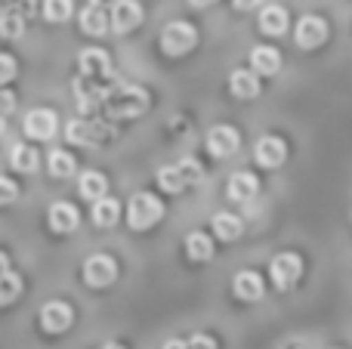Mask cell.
Instances as JSON below:
<instances>
[{
	"mask_svg": "<svg viewBox=\"0 0 352 349\" xmlns=\"http://www.w3.org/2000/svg\"><path fill=\"white\" fill-rule=\"evenodd\" d=\"M102 109L109 117H140L148 109V93L136 84L115 87V90L105 93Z\"/></svg>",
	"mask_w": 352,
	"mask_h": 349,
	"instance_id": "obj_1",
	"label": "cell"
},
{
	"mask_svg": "<svg viewBox=\"0 0 352 349\" xmlns=\"http://www.w3.org/2000/svg\"><path fill=\"white\" fill-rule=\"evenodd\" d=\"M161 216H164V201H161L158 195H152V192H136V195L130 198V204H127L130 229L146 232L155 223H161Z\"/></svg>",
	"mask_w": 352,
	"mask_h": 349,
	"instance_id": "obj_2",
	"label": "cell"
},
{
	"mask_svg": "<svg viewBox=\"0 0 352 349\" xmlns=\"http://www.w3.org/2000/svg\"><path fill=\"white\" fill-rule=\"evenodd\" d=\"M195 43H198V31H195L192 22L173 19V22H167L164 31H161V49H164L167 56H186Z\"/></svg>",
	"mask_w": 352,
	"mask_h": 349,
	"instance_id": "obj_3",
	"label": "cell"
},
{
	"mask_svg": "<svg viewBox=\"0 0 352 349\" xmlns=\"http://www.w3.org/2000/svg\"><path fill=\"white\" fill-rule=\"evenodd\" d=\"M269 275H272V284L278 291H291L300 282V275H303V260L297 254H278L269 263Z\"/></svg>",
	"mask_w": 352,
	"mask_h": 349,
	"instance_id": "obj_4",
	"label": "cell"
},
{
	"mask_svg": "<svg viewBox=\"0 0 352 349\" xmlns=\"http://www.w3.org/2000/svg\"><path fill=\"white\" fill-rule=\"evenodd\" d=\"M328 34H331V28H328V19H322V16H303L297 22V31H294V41H297V47L300 49H316V47H322L324 41H328Z\"/></svg>",
	"mask_w": 352,
	"mask_h": 349,
	"instance_id": "obj_5",
	"label": "cell"
},
{
	"mask_svg": "<svg viewBox=\"0 0 352 349\" xmlns=\"http://www.w3.org/2000/svg\"><path fill=\"white\" fill-rule=\"evenodd\" d=\"M118 278V263L109 257V254H93L84 263V282L90 288H109Z\"/></svg>",
	"mask_w": 352,
	"mask_h": 349,
	"instance_id": "obj_6",
	"label": "cell"
},
{
	"mask_svg": "<svg viewBox=\"0 0 352 349\" xmlns=\"http://www.w3.org/2000/svg\"><path fill=\"white\" fill-rule=\"evenodd\" d=\"M111 130H105V124H99V121H68V127H65V139L68 142H74V146H99V142H105V139H111Z\"/></svg>",
	"mask_w": 352,
	"mask_h": 349,
	"instance_id": "obj_7",
	"label": "cell"
},
{
	"mask_svg": "<svg viewBox=\"0 0 352 349\" xmlns=\"http://www.w3.org/2000/svg\"><path fill=\"white\" fill-rule=\"evenodd\" d=\"M238 146H241V133L232 124H217L207 130V148L213 158H229L238 152Z\"/></svg>",
	"mask_w": 352,
	"mask_h": 349,
	"instance_id": "obj_8",
	"label": "cell"
},
{
	"mask_svg": "<svg viewBox=\"0 0 352 349\" xmlns=\"http://www.w3.org/2000/svg\"><path fill=\"white\" fill-rule=\"evenodd\" d=\"M72 322H74L72 306L62 300H50L47 306L41 309V328L47 334H65L68 328H72Z\"/></svg>",
	"mask_w": 352,
	"mask_h": 349,
	"instance_id": "obj_9",
	"label": "cell"
},
{
	"mask_svg": "<svg viewBox=\"0 0 352 349\" xmlns=\"http://www.w3.org/2000/svg\"><path fill=\"white\" fill-rule=\"evenodd\" d=\"M254 158L260 167H266V170H275V167L285 164L287 158V146L281 136H263V139H256L254 146Z\"/></svg>",
	"mask_w": 352,
	"mask_h": 349,
	"instance_id": "obj_10",
	"label": "cell"
},
{
	"mask_svg": "<svg viewBox=\"0 0 352 349\" xmlns=\"http://www.w3.org/2000/svg\"><path fill=\"white\" fill-rule=\"evenodd\" d=\"M80 74L90 80H99V84H109L111 80V59L109 53H102V49L90 47L80 53Z\"/></svg>",
	"mask_w": 352,
	"mask_h": 349,
	"instance_id": "obj_11",
	"label": "cell"
},
{
	"mask_svg": "<svg viewBox=\"0 0 352 349\" xmlns=\"http://www.w3.org/2000/svg\"><path fill=\"white\" fill-rule=\"evenodd\" d=\"M56 127H59V117L53 109H34L25 115V136L31 139H53Z\"/></svg>",
	"mask_w": 352,
	"mask_h": 349,
	"instance_id": "obj_12",
	"label": "cell"
},
{
	"mask_svg": "<svg viewBox=\"0 0 352 349\" xmlns=\"http://www.w3.org/2000/svg\"><path fill=\"white\" fill-rule=\"evenodd\" d=\"M140 22H142L140 0H118V3L111 6V28H115L118 34H127V31H133Z\"/></svg>",
	"mask_w": 352,
	"mask_h": 349,
	"instance_id": "obj_13",
	"label": "cell"
},
{
	"mask_svg": "<svg viewBox=\"0 0 352 349\" xmlns=\"http://www.w3.org/2000/svg\"><path fill=\"white\" fill-rule=\"evenodd\" d=\"M232 291H235L238 300L244 303H256L263 294H266V284H263V275L254 269H241L235 275V282H232Z\"/></svg>",
	"mask_w": 352,
	"mask_h": 349,
	"instance_id": "obj_14",
	"label": "cell"
},
{
	"mask_svg": "<svg viewBox=\"0 0 352 349\" xmlns=\"http://www.w3.org/2000/svg\"><path fill=\"white\" fill-rule=\"evenodd\" d=\"M47 223L56 235H68L80 226V214H78V207H72V204L62 201V204H53V207H50Z\"/></svg>",
	"mask_w": 352,
	"mask_h": 349,
	"instance_id": "obj_15",
	"label": "cell"
},
{
	"mask_svg": "<svg viewBox=\"0 0 352 349\" xmlns=\"http://www.w3.org/2000/svg\"><path fill=\"white\" fill-rule=\"evenodd\" d=\"M229 90L238 99H256L260 96V78H256L254 68H235L229 74Z\"/></svg>",
	"mask_w": 352,
	"mask_h": 349,
	"instance_id": "obj_16",
	"label": "cell"
},
{
	"mask_svg": "<svg viewBox=\"0 0 352 349\" xmlns=\"http://www.w3.org/2000/svg\"><path fill=\"white\" fill-rule=\"evenodd\" d=\"M256 192H260V179L248 170L232 173L229 185H226V195H229L232 201H250V198H256Z\"/></svg>",
	"mask_w": 352,
	"mask_h": 349,
	"instance_id": "obj_17",
	"label": "cell"
},
{
	"mask_svg": "<svg viewBox=\"0 0 352 349\" xmlns=\"http://www.w3.org/2000/svg\"><path fill=\"white\" fill-rule=\"evenodd\" d=\"M109 25H111V16L105 12V6L90 3L80 10V28H84V34L102 37V34H109Z\"/></svg>",
	"mask_w": 352,
	"mask_h": 349,
	"instance_id": "obj_18",
	"label": "cell"
},
{
	"mask_svg": "<svg viewBox=\"0 0 352 349\" xmlns=\"http://www.w3.org/2000/svg\"><path fill=\"white\" fill-rule=\"evenodd\" d=\"M287 25H291V19H287V10L285 6H266V10L260 12V31L269 37H281L287 31Z\"/></svg>",
	"mask_w": 352,
	"mask_h": 349,
	"instance_id": "obj_19",
	"label": "cell"
},
{
	"mask_svg": "<svg viewBox=\"0 0 352 349\" xmlns=\"http://www.w3.org/2000/svg\"><path fill=\"white\" fill-rule=\"evenodd\" d=\"M213 235H217L219 241H235V238H241V232H244V220L241 216H235V214H226V210H219L217 216H213Z\"/></svg>",
	"mask_w": 352,
	"mask_h": 349,
	"instance_id": "obj_20",
	"label": "cell"
},
{
	"mask_svg": "<svg viewBox=\"0 0 352 349\" xmlns=\"http://www.w3.org/2000/svg\"><path fill=\"white\" fill-rule=\"evenodd\" d=\"M250 68L256 74H275L281 68V56L275 47H254L250 49Z\"/></svg>",
	"mask_w": 352,
	"mask_h": 349,
	"instance_id": "obj_21",
	"label": "cell"
},
{
	"mask_svg": "<svg viewBox=\"0 0 352 349\" xmlns=\"http://www.w3.org/2000/svg\"><path fill=\"white\" fill-rule=\"evenodd\" d=\"M121 220V204L115 201V198H99V201H93V223H96L99 229H111L115 223Z\"/></svg>",
	"mask_w": 352,
	"mask_h": 349,
	"instance_id": "obj_22",
	"label": "cell"
},
{
	"mask_svg": "<svg viewBox=\"0 0 352 349\" xmlns=\"http://www.w3.org/2000/svg\"><path fill=\"white\" fill-rule=\"evenodd\" d=\"M80 198H87V201H99V198H105V192H109V179H105V173L99 170H87L84 177H80Z\"/></svg>",
	"mask_w": 352,
	"mask_h": 349,
	"instance_id": "obj_23",
	"label": "cell"
},
{
	"mask_svg": "<svg viewBox=\"0 0 352 349\" xmlns=\"http://www.w3.org/2000/svg\"><path fill=\"white\" fill-rule=\"evenodd\" d=\"M186 254H188V260H195V263H207V260L213 257V238L204 232H192L186 238Z\"/></svg>",
	"mask_w": 352,
	"mask_h": 349,
	"instance_id": "obj_24",
	"label": "cell"
},
{
	"mask_svg": "<svg viewBox=\"0 0 352 349\" xmlns=\"http://www.w3.org/2000/svg\"><path fill=\"white\" fill-rule=\"evenodd\" d=\"M10 164L16 167L19 173H34L37 170V152L31 146H25V142H16V146L10 148Z\"/></svg>",
	"mask_w": 352,
	"mask_h": 349,
	"instance_id": "obj_25",
	"label": "cell"
},
{
	"mask_svg": "<svg viewBox=\"0 0 352 349\" xmlns=\"http://www.w3.org/2000/svg\"><path fill=\"white\" fill-rule=\"evenodd\" d=\"M47 167H50V177H56V179H68L74 170H78L74 158L68 152H62V148H53V152H50Z\"/></svg>",
	"mask_w": 352,
	"mask_h": 349,
	"instance_id": "obj_26",
	"label": "cell"
},
{
	"mask_svg": "<svg viewBox=\"0 0 352 349\" xmlns=\"http://www.w3.org/2000/svg\"><path fill=\"white\" fill-rule=\"evenodd\" d=\"M41 12L47 22H68L74 16V0H43Z\"/></svg>",
	"mask_w": 352,
	"mask_h": 349,
	"instance_id": "obj_27",
	"label": "cell"
},
{
	"mask_svg": "<svg viewBox=\"0 0 352 349\" xmlns=\"http://www.w3.org/2000/svg\"><path fill=\"white\" fill-rule=\"evenodd\" d=\"M19 294H22V278H19L12 269H6L3 275H0V306H10V303H16Z\"/></svg>",
	"mask_w": 352,
	"mask_h": 349,
	"instance_id": "obj_28",
	"label": "cell"
},
{
	"mask_svg": "<svg viewBox=\"0 0 352 349\" xmlns=\"http://www.w3.org/2000/svg\"><path fill=\"white\" fill-rule=\"evenodd\" d=\"M158 185H161L164 192H170V195H176V192H182V189H188L186 179H182V173H179V167H176V164L161 167V170H158Z\"/></svg>",
	"mask_w": 352,
	"mask_h": 349,
	"instance_id": "obj_29",
	"label": "cell"
},
{
	"mask_svg": "<svg viewBox=\"0 0 352 349\" xmlns=\"http://www.w3.org/2000/svg\"><path fill=\"white\" fill-rule=\"evenodd\" d=\"M22 34H25V16H19V12H3V16H0V37L19 41Z\"/></svg>",
	"mask_w": 352,
	"mask_h": 349,
	"instance_id": "obj_30",
	"label": "cell"
},
{
	"mask_svg": "<svg viewBox=\"0 0 352 349\" xmlns=\"http://www.w3.org/2000/svg\"><path fill=\"white\" fill-rule=\"evenodd\" d=\"M176 167H179V173H182V179H186V185H198V183H201V177H204L201 164H198V161H192V158L179 161Z\"/></svg>",
	"mask_w": 352,
	"mask_h": 349,
	"instance_id": "obj_31",
	"label": "cell"
},
{
	"mask_svg": "<svg viewBox=\"0 0 352 349\" xmlns=\"http://www.w3.org/2000/svg\"><path fill=\"white\" fill-rule=\"evenodd\" d=\"M19 198V185L12 183V179L0 177V207H6V204H12Z\"/></svg>",
	"mask_w": 352,
	"mask_h": 349,
	"instance_id": "obj_32",
	"label": "cell"
},
{
	"mask_svg": "<svg viewBox=\"0 0 352 349\" xmlns=\"http://www.w3.org/2000/svg\"><path fill=\"white\" fill-rule=\"evenodd\" d=\"M16 78V59L6 53H0V87L10 84V80Z\"/></svg>",
	"mask_w": 352,
	"mask_h": 349,
	"instance_id": "obj_33",
	"label": "cell"
},
{
	"mask_svg": "<svg viewBox=\"0 0 352 349\" xmlns=\"http://www.w3.org/2000/svg\"><path fill=\"white\" fill-rule=\"evenodd\" d=\"M186 344H188V349H219L210 334H195V337H188Z\"/></svg>",
	"mask_w": 352,
	"mask_h": 349,
	"instance_id": "obj_34",
	"label": "cell"
},
{
	"mask_svg": "<svg viewBox=\"0 0 352 349\" xmlns=\"http://www.w3.org/2000/svg\"><path fill=\"white\" fill-rule=\"evenodd\" d=\"M16 109V96H12L10 90H3V87H0V115H10V111Z\"/></svg>",
	"mask_w": 352,
	"mask_h": 349,
	"instance_id": "obj_35",
	"label": "cell"
},
{
	"mask_svg": "<svg viewBox=\"0 0 352 349\" xmlns=\"http://www.w3.org/2000/svg\"><path fill=\"white\" fill-rule=\"evenodd\" d=\"M260 3H263V0H235V6H238V10H244V12H248V10H256Z\"/></svg>",
	"mask_w": 352,
	"mask_h": 349,
	"instance_id": "obj_36",
	"label": "cell"
},
{
	"mask_svg": "<svg viewBox=\"0 0 352 349\" xmlns=\"http://www.w3.org/2000/svg\"><path fill=\"white\" fill-rule=\"evenodd\" d=\"M164 349H188V344H186V340H167Z\"/></svg>",
	"mask_w": 352,
	"mask_h": 349,
	"instance_id": "obj_37",
	"label": "cell"
},
{
	"mask_svg": "<svg viewBox=\"0 0 352 349\" xmlns=\"http://www.w3.org/2000/svg\"><path fill=\"white\" fill-rule=\"evenodd\" d=\"M6 269H10V257H6V254L3 251H0V275H3V272Z\"/></svg>",
	"mask_w": 352,
	"mask_h": 349,
	"instance_id": "obj_38",
	"label": "cell"
},
{
	"mask_svg": "<svg viewBox=\"0 0 352 349\" xmlns=\"http://www.w3.org/2000/svg\"><path fill=\"white\" fill-rule=\"evenodd\" d=\"M90 3H96V6H115L118 0H90Z\"/></svg>",
	"mask_w": 352,
	"mask_h": 349,
	"instance_id": "obj_39",
	"label": "cell"
},
{
	"mask_svg": "<svg viewBox=\"0 0 352 349\" xmlns=\"http://www.w3.org/2000/svg\"><path fill=\"white\" fill-rule=\"evenodd\" d=\"M188 3H192V6H198V10H201V6H210L213 0H188Z\"/></svg>",
	"mask_w": 352,
	"mask_h": 349,
	"instance_id": "obj_40",
	"label": "cell"
},
{
	"mask_svg": "<svg viewBox=\"0 0 352 349\" xmlns=\"http://www.w3.org/2000/svg\"><path fill=\"white\" fill-rule=\"evenodd\" d=\"M102 349H124V346H121V344H105Z\"/></svg>",
	"mask_w": 352,
	"mask_h": 349,
	"instance_id": "obj_41",
	"label": "cell"
},
{
	"mask_svg": "<svg viewBox=\"0 0 352 349\" xmlns=\"http://www.w3.org/2000/svg\"><path fill=\"white\" fill-rule=\"evenodd\" d=\"M3 130H6V121H3V115H0V133H3Z\"/></svg>",
	"mask_w": 352,
	"mask_h": 349,
	"instance_id": "obj_42",
	"label": "cell"
},
{
	"mask_svg": "<svg viewBox=\"0 0 352 349\" xmlns=\"http://www.w3.org/2000/svg\"><path fill=\"white\" fill-rule=\"evenodd\" d=\"M25 3H34V0H25Z\"/></svg>",
	"mask_w": 352,
	"mask_h": 349,
	"instance_id": "obj_43",
	"label": "cell"
},
{
	"mask_svg": "<svg viewBox=\"0 0 352 349\" xmlns=\"http://www.w3.org/2000/svg\"><path fill=\"white\" fill-rule=\"evenodd\" d=\"M294 349H300V346H294Z\"/></svg>",
	"mask_w": 352,
	"mask_h": 349,
	"instance_id": "obj_44",
	"label": "cell"
}]
</instances>
